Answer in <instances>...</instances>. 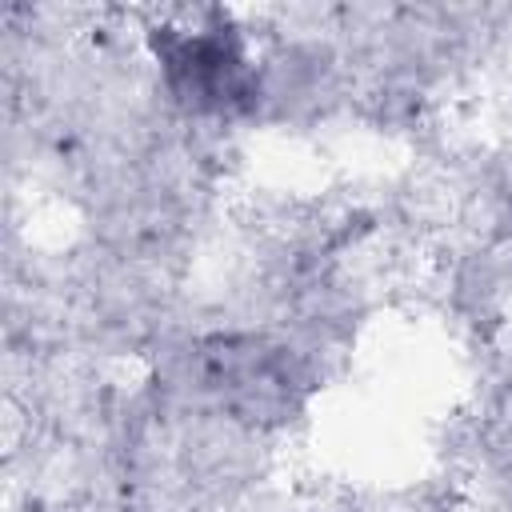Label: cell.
Segmentation results:
<instances>
[{
  "label": "cell",
  "instance_id": "obj_1",
  "mask_svg": "<svg viewBox=\"0 0 512 512\" xmlns=\"http://www.w3.org/2000/svg\"><path fill=\"white\" fill-rule=\"evenodd\" d=\"M160 84L184 116H240L256 112L264 96V76L248 56L244 28L228 12H204L200 20L160 24L148 32Z\"/></svg>",
  "mask_w": 512,
  "mask_h": 512
}]
</instances>
